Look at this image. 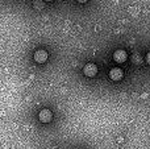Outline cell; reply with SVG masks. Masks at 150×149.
Returning <instances> with one entry per match:
<instances>
[{"label":"cell","instance_id":"6da1fadb","mask_svg":"<svg viewBox=\"0 0 150 149\" xmlns=\"http://www.w3.org/2000/svg\"><path fill=\"white\" fill-rule=\"evenodd\" d=\"M83 74L88 78H92L98 74V66L95 63H87V65L83 67Z\"/></svg>","mask_w":150,"mask_h":149},{"label":"cell","instance_id":"7a4b0ae2","mask_svg":"<svg viewBox=\"0 0 150 149\" xmlns=\"http://www.w3.org/2000/svg\"><path fill=\"white\" fill-rule=\"evenodd\" d=\"M38 118L42 123H50V121L53 120V112L50 110H47V108H45V110H42L41 112H40Z\"/></svg>","mask_w":150,"mask_h":149},{"label":"cell","instance_id":"3957f363","mask_svg":"<svg viewBox=\"0 0 150 149\" xmlns=\"http://www.w3.org/2000/svg\"><path fill=\"white\" fill-rule=\"evenodd\" d=\"M127 58H128L127 52H125V50H122V49H119V50H116V52L113 53V60L116 61V62H119V63L125 62V61H127Z\"/></svg>","mask_w":150,"mask_h":149},{"label":"cell","instance_id":"277c9868","mask_svg":"<svg viewBox=\"0 0 150 149\" xmlns=\"http://www.w3.org/2000/svg\"><path fill=\"white\" fill-rule=\"evenodd\" d=\"M46 60H47V53L45 52V50L40 49L34 53V61H36L37 63H45Z\"/></svg>","mask_w":150,"mask_h":149},{"label":"cell","instance_id":"5b68a950","mask_svg":"<svg viewBox=\"0 0 150 149\" xmlns=\"http://www.w3.org/2000/svg\"><path fill=\"white\" fill-rule=\"evenodd\" d=\"M122 77H124L122 70L119 69V67H113L111 71H109V78H111L112 81H120Z\"/></svg>","mask_w":150,"mask_h":149},{"label":"cell","instance_id":"8992f818","mask_svg":"<svg viewBox=\"0 0 150 149\" xmlns=\"http://www.w3.org/2000/svg\"><path fill=\"white\" fill-rule=\"evenodd\" d=\"M132 61H133V63H136V65H140V63L142 62V58H141L140 54H133Z\"/></svg>","mask_w":150,"mask_h":149},{"label":"cell","instance_id":"52a82bcc","mask_svg":"<svg viewBox=\"0 0 150 149\" xmlns=\"http://www.w3.org/2000/svg\"><path fill=\"white\" fill-rule=\"evenodd\" d=\"M146 62L150 65V53H148V55H146Z\"/></svg>","mask_w":150,"mask_h":149},{"label":"cell","instance_id":"ba28073f","mask_svg":"<svg viewBox=\"0 0 150 149\" xmlns=\"http://www.w3.org/2000/svg\"><path fill=\"white\" fill-rule=\"evenodd\" d=\"M78 1H79V3H86L87 0H78Z\"/></svg>","mask_w":150,"mask_h":149},{"label":"cell","instance_id":"9c48e42d","mask_svg":"<svg viewBox=\"0 0 150 149\" xmlns=\"http://www.w3.org/2000/svg\"><path fill=\"white\" fill-rule=\"evenodd\" d=\"M45 1H52V0H45Z\"/></svg>","mask_w":150,"mask_h":149}]
</instances>
